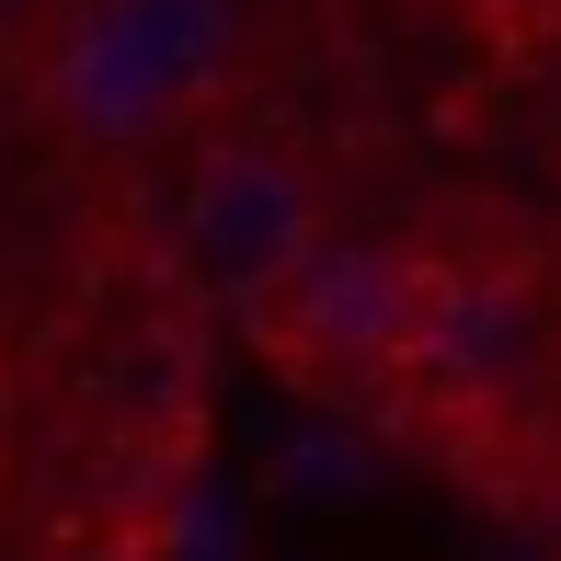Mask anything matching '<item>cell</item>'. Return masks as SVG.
I'll return each instance as SVG.
<instances>
[{"instance_id":"3957f363","label":"cell","mask_w":561,"mask_h":561,"mask_svg":"<svg viewBox=\"0 0 561 561\" xmlns=\"http://www.w3.org/2000/svg\"><path fill=\"white\" fill-rule=\"evenodd\" d=\"M207 58H218V12L207 0H115V12L69 46L58 92L104 126V138H138L149 115H172L207 81Z\"/></svg>"},{"instance_id":"7a4b0ae2","label":"cell","mask_w":561,"mask_h":561,"mask_svg":"<svg viewBox=\"0 0 561 561\" xmlns=\"http://www.w3.org/2000/svg\"><path fill=\"white\" fill-rule=\"evenodd\" d=\"M184 252H195V275H207L229 310H264L321 252V207L275 149H218L195 172V195H184Z\"/></svg>"},{"instance_id":"277c9868","label":"cell","mask_w":561,"mask_h":561,"mask_svg":"<svg viewBox=\"0 0 561 561\" xmlns=\"http://www.w3.org/2000/svg\"><path fill=\"white\" fill-rule=\"evenodd\" d=\"M550 550H561V516H550Z\"/></svg>"},{"instance_id":"6da1fadb","label":"cell","mask_w":561,"mask_h":561,"mask_svg":"<svg viewBox=\"0 0 561 561\" xmlns=\"http://www.w3.org/2000/svg\"><path fill=\"white\" fill-rule=\"evenodd\" d=\"M252 344L275 355V378L321 401H355L378 378H413V344H424V264L401 252H367V241H321L264 310H241Z\"/></svg>"}]
</instances>
